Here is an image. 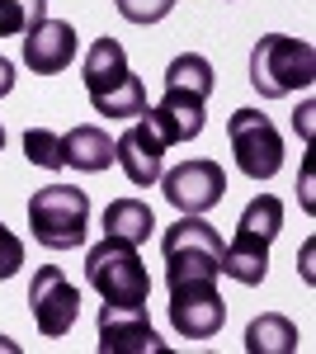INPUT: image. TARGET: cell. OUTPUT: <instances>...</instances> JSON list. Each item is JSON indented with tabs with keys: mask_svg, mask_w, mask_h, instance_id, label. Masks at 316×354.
Instances as JSON below:
<instances>
[{
	"mask_svg": "<svg viewBox=\"0 0 316 354\" xmlns=\"http://www.w3.org/2000/svg\"><path fill=\"white\" fill-rule=\"evenodd\" d=\"M28 227L33 241L48 250H76L90 232V198L76 185H48L28 198Z\"/></svg>",
	"mask_w": 316,
	"mask_h": 354,
	"instance_id": "4",
	"label": "cell"
},
{
	"mask_svg": "<svg viewBox=\"0 0 316 354\" xmlns=\"http://www.w3.org/2000/svg\"><path fill=\"white\" fill-rule=\"evenodd\" d=\"M80 76H85V95H90L95 113H109V118H142V113L151 109V104H147V85L132 76L128 53H123L118 38H95L90 53H85Z\"/></svg>",
	"mask_w": 316,
	"mask_h": 354,
	"instance_id": "1",
	"label": "cell"
},
{
	"mask_svg": "<svg viewBox=\"0 0 316 354\" xmlns=\"http://www.w3.org/2000/svg\"><path fill=\"white\" fill-rule=\"evenodd\" d=\"M302 208H307V213H312V165H307V170H302Z\"/></svg>",
	"mask_w": 316,
	"mask_h": 354,
	"instance_id": "24",
	"label": "cell"
},
{
	"mask_svg": "<svg viewBox=\"0 0 316 354\" xmlns=\"http://www.w3.org/2000/svg\"><path fill=\"white\" fill-rule=\"evenodd\" d=\"M48 19V0H0V38H15Z\"/></svg>",
	"mask_w": 316,
	"mask_h": 354,
	"instance_id": "19",
	"label": "cell"
},
{
	"mask_svg": "<svg viewBox=\"0 0 316 354\" xmlns=\"http://www.w3.org/2000/svg\"><path fill=\"white\" fill-rule=\"evenodd\" d=\"M227 142H232V156H236L241 175L245 180H274L284 170V137L279 128L264 118L260 109H236L227 118Z\"/></svg>",
	"mask_w": 316,
	"mask_h": 354,
	"instance_id": "6",
	"label": "cell"
},
{
	"mask_svg": "<svg viewBox=\"0 0 316 354\" xmlns=\"http://www.w3.org/2000/svg\"><path fill=\"white\" fill-rule=\"evenodd\" d=\"M76 28L66 19H38L24 33V66L33 76H57L76 62Z\"/></svg>",
	"mask_w": 316,
	"mask_h": 354,
	"instance_id": "12",
	"label": "cell"
},
{
	"mask_svg": "<svg viewBox=\"0 0 316 354\" xmlns=\"http://www.w3.org/2000/svg\"><path fill=\"white\" fill-rule=\"evenodd\" d=\"M19 265H24V241L0 222V279H15Z\"/></svg>",
	"mask_w": 316,
	"mask_h": 354,
	"instance_id": "22",
	"label": "cell"
},
{
	"mask_svg": "<svg viewBox=\"0 0 316 354\" xmlns=\"http://www.w3.org/2000/svg\"><path fill=\"white\" fill-rule=\"evenodd\" d=\"M212 62L198 53H180L170 66H165V90H185V95H198V100H208L212 95Z\"/></svg>",
	"mask_w": 316,
	"mask_h": 354,
	"instance_id": "18",
	"label": "cell"
},
{
	"mask_svg": "<svg viewBox=\"0 0 316 354\" xmlns=\"http://www.w3.org/2000/svg\"><path fill=\"white\" fill-rule=\"evenodd\" d=\"M0 151H5V128H0Z\"/></svg>",
	"mask_w": 316,
	"mask_h": 354,
	"instance_id": "25",
	"label": "cell"
},
{
	"mask_svg": "<svg viewBox=\"0 0 316 354\" xmlns=\"http://www.w3.org/2000/svg\"><path fill=\"white\" fill-rule=\"evenodd\" d=\"M227 322V302L217 293V279L170 283V326L185 340H212Z\"/></svg>",
	"mask_w": 316,
	"mask_h": 354,
	"instance_id": "8",
	"label": "cell"
},
{
	"mask_svg": "<svg viewBox=\"0 0 316 354\" xmlns=\"http://www.w3.org/2000/svg\"><path fill=\"white\" fill-rule=\"evenodd\" d=\"M160 194L180 213H208V208L222 203V194H227V170L217 161H208V156H194V161L160 175Z\"/></svg>",
	"mask_w": 316,
	"mask_h": 354,
	"instance_id": "9",
	"label": "cell"
},
{
	"mask_svg": "<svg viewBox=\"0 0 316 354\" xmlns=\"http://www.w3.org/2000/svg\"><path fill=\"white\" fill-rule=\"evenodd\" d=\"M151 227H156V218H151V208L142 198H113L104 208V236H113V241L142 245L151 236Z\"/></svg>",
	"mask_w": 316,
	"mask_h": 354,
	"instance_id": "16",
	"label": "cell"
},
{
	"mask_svg": "<svg viewBox=\"0 0 316 354\" xmlns=\"http://www.w3.org/2000/svg\"><path fill=\"white\" fill-rule=\"evenodd\" d=\"M10 90H15V62H10V57H0V100H5Z\"/></svg>",
	"mask_w": 316,
	"mask_h": 354,
	"instance_id": "23",
	"label": "cell"
},
{
	"mask_svg": "<svg viewBox=\"0 0 316 354\" xmlns=\"http://www.w3.org/2000/svg\"><path fill=\"white\" fill-rule=\"evenodd\" d=\"M245 350L250 354H292L297 350V326L279 312H264L245 326Z\"/></svg>",
	"mask_w": 316,
	"mask_h": 354,
	"instance_id": "17",
	"label": "cell"
},
{
	"mask_svg": "<svg viewBox=\"0 0 316 354\" xmlns=\"http://www.w3.org/2000/svg\"><path fill=\"white\" fill-rule=\"evenodd\" d=\"M165 137H160V128L142 113V118H132V128L118 142H113V161L123 165V175H128L137 189H151V185H160V161H165Z\"/></svg>",
	"mask_w": 316,
	"mask_h": 354,
	"instance_id": "10",
	"label": "cell"
},
{
	"mask_svg": "<svg viewBox=\"0 0 316 354\" xmlns=\"http://www.w3.org/2000/svg\"><path fill=\"white\" fill-rule=\"evenodd\" d=\"M316 81V48L307 38L264 33L250 53V85L264 100H284L292 90H307Z\"/></svg>",
	"mask_w": 316,
	"mask_h": 354,
	"instance_id": "2",
	"label": "cell"
},
{
	"mask_svg": "<svg viewBox=\"0 0 316 354\" xmlns=\"http://www.w3.org/2000/svg\"><path fill=\"white\" fill-rule=\"evenodd\" d=\"M85 279L104 302H123V307H147V293H151V279H147V265H142L137 245L113 241V236L90 245Z\"/></svg>",
	"mask_w": 316,
	"mask_h": 354,
	"instance_id": "5",
	"label": "cell"
},
{
	"mask_svg": "<svg viewBox=\"0 0 316 354\" xmlns=\"http://www.w3.org/2000/svg\"><path fill=\"white\" fill-rule=\"evenodd\" d=\"M160 340L151 322H147V307H123V302H104L100 307V354H160Z\"/></svg>",
	"mask_w": 316,
	"mask_h": 354,
	"instance_id": "11",
	"label": "cell"
},
{
	"mask_svg": "<svg viewBox=\"0 0 316 354\" xmlns=\"http://www.w3.org/2000/svg\"><path fill=\"white\" fill-rule=\"evenodd\" d=\"M113 10H118L128 24H160V19L175 10V0H113Z\"/></svg>",
	"mask_w": 316,
	"mask_h": 354,
	"instance_id": "21",
	"label": "cell"
},
{
	"mask_svg": "<svg viewBox=\"0 0 316 354\" xmlns=\"http://www.w3.org/2000/svg\"><path fill=\"white\" fill-rule=\"evenodd\" d=\"M147 118L160 128V137L175 147V142H194L208 123V100L198 95H185V90H165L156 109H147Z\"/></svg>",
	"mask_w": 316,
	"mask_h": 354,
	"instance_id": "13",
	"label": "cell"
},
{
	"mask_svg": "<svg viewBox=\"0 0 316 354\" xmlns=\"http://www.w3.org/2000/svg\"><path fill=\"white\" fill-rule=\"evenodd\" d=\"M62 161L71 165V170H85V175L109 170V161H113V142H109L104 128L80 123V128H71V133H62Z\"/></svg>",
	"mask_w": 316,
	"mask_h": 354,
	"instance_id": "15",
	"label": "cell"
},
{
	"mask_svg": "<svg viewBox=\"0 0 316 354\" xmlns=\"http://www.w3.org/2000/svg\"><path fill=\"white\" fill-rule=\"evenodd\" d=\"M222 274L245 283V288L264 283V274H269V236H260V232H250V227L236 222L232 245H222Z\"/></svg>",
	"mask_w": 316,
	"mask_h": 354,
	"instance_id": "14",
	"label": "cell"
},
{
	"mask_svg": "<svg viewBox=\"0 0 316 354\" xmlns=\"http://www.w3.org/2000/svg\"><path fill=\"white\" fill-rule=\"evenodd\" d=\"M160 255H165V283H194L222 274V236L212 222H203V213H180L175 227H165Z\"/></svg>",
	"mask_w": 316,
	"mask_h": 354,
	"instance_id": "3",
	"label": "cell"
},
{
	"mask_svg": "<svg viewBox=\"0 0 316 354\" xmlns=\"http://www.w3.org/2000/svg\"><path fill=\"white\" fill-rule=\"evenodd\" d=\"M28 312H33V326H38V335L62 340L66 330L76 326V317H80V293H76V283L57 270V265H43V270L33 274V283H28Z\"/></svg>",
	"mask_w": 316,
	"mask_h": 354,
	"instance_id": "7",
	"label": "cell"
},
{
	"mask_svg": "<svg viewBox=\"0 0 316 354\" xmlns=\"http://www.w3.org/2000/svg\"><path fill=\"white\" fill-rule=\"evenodd\" d=\"M24 156L28 165L38 170H62V133H48V128H28L24 133Z\"/></svg>",
	"mask_w": 316,
	"mask_h": 354,
	"instance_id": "20",
	"label": "cell"
}]
</instances>
